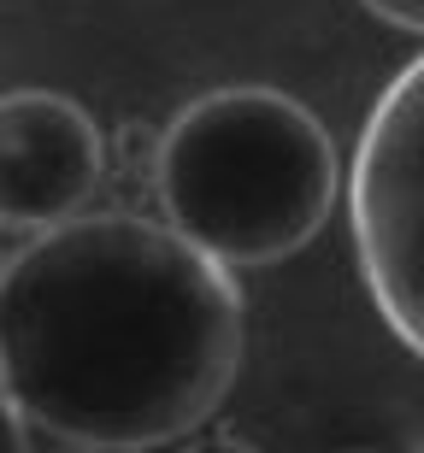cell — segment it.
Returning a JSON list of instances; mask_svg holds the SVG:
<instances>
[{
	"mask_svg": "<svg viewBox=\"0 0 424 453\" xmlns=\"http://www.w3.org/2000/svg\"><path fill=\"white\" fill-rule=\"evenodd\" d=\"M112 153H119V171H130V177H148V188H153V159H159V130H153V124H142V118L119 124V135H112Z\"/></svg>",
	"mask_w": 424,
	"mask_h": 453,
	"instance_id": "5b68a950",
	"label": "cell"
},
{
	"mask_svg": "<svg viewBox=\"0 0 424 453\" xmlns=\"http://www.w3.org/2000/svg\"><path fill=\"white\" fill-rule=\"evenodd\" d=\"M342 188L336 142L283 88H212L159 130L153 201L224 265H277L324 230Z\"/></svg>",
	"mask_w": 424,
	"mask_h": 453,
	"instance_id": "7a4b0ae2",
	"label": "cell"
},
{
	"mask_svg": "<svg viewBox=\"0 0 424 453\" xmlns=\"http://www.w3.org/2000/svg\"><path fill=\"white\" fill-rule=\"evenodd\" d=\"M348 219L383 324L424 359V53L383 88L359 130Z\"/></svg>",
	"mask_w": 424,
	"mask_h": 453,
	"instance_id": "3957f363",
	"label": "cell"
},
{
	"mask_svg": "<svg viewBox=\"0 0 424 453\" xmlns=\"http://www.w3.org/2000/svg\"><path fill=\"white\" fill-rule=\"evenodd\" d=\"M236 365V277L171 224L66 219L0 271V388L53 448L183 441L219 412Z\"/></svg>",
	"mask_w": 424,
	"mask_h": 453,
	"instance_id": "6da1fadb",
	"label": "cell"
},
{
	"mask_svg": "<svg viewBox=\"0 0 424 453\" xmlns=\"http://www.w3.org/2000/svg\"><path fill=\"white\" fill-rule=\"evenodd\" d=\"M24 448H30V424L18 418V406L0 388V453H24Z\"/></svg>",
	"mask_w": 424,
	"mask_h": 453,
	"instance_id": "52a82bcc",
	"label": "cell"
},
{
	"mask_svg": "<svg viewBox=\"0 0 424 453\" xmlns=\"http://www.w3.org/2000/svg\"><path fill=\"white\" fill-rule=\"evenodd\" d=\"M106 142L83 106L59 88L0 95V224L48 230L77 219L101 188Z\"/></svg>",
	"mask_w": 424,
	"mask_h": 453,
	"instance_id": "277c9868",
	"label": "cell"
},
{
	"mask_svg": "<svg viewBox=\"0 0 424 453\" xmlns=\"http://www.w3.org/2000/svg\"><path fill=\"white\" fill-rule=\"evenodd\" d=\"M372 18H383V24H395V30H412L424 35V0H359Z\"/></svg>",
	"mask_w": 424,
	"mask_h": 453,
	"instance_id": "8992f818",
	"label": "cell"
}]
</instances>
